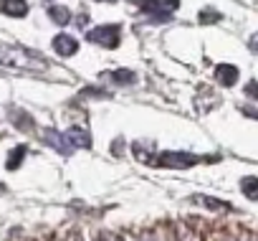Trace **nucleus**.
<instances>
[{
	"mask_svg": "<svg viewBox=\"0 0 258 241\" xmlns=\"http://www.w3.org/2000/svg\"><path fill=\"white\" fill-rule=\"evenodd\" d=\"M238 76H240V71H238V66H233V64H218V66H215V81H218L220 86H233V84L238 81Z\"/></svg>",
	"mask_w": 258,
	"mask_h": 241,
	"instance_id": "obj_8",
	"label": "nucleus"
},
{
	"mask_svg": "<svg viewBox=\"0 0 258 241\" xmlns=\"http://www.w3.org/2000/svg\"><path fill=\"white\" fill-rule=\"evenodd\" d=\"M225 241H233V238H225Z\"/></svg>",
	"mask_w": 258,
	"mask_h": 241,
	"instance_id": "obj_23",
	"label": "nucleus"
},
{
	"mask_svg": "<svg viewBox=\"0 0 258 241\" xmlns=\"http://www.w3.org/2000/svg\"><path fill=\"white\" fill-rule=\"evenodd\" d=\"M248 49H250L253 54H258V33H253V36H250V41H248Z\"/></svg>",
	"mask_w": 258,
	"mask_h": 241,
	"instance_id": "obj_19",
	"label": "nucleus"
},
{
	"mask_svg": "<svg viewBox=\"0 0 258 241\" xmlns=\"http://www.w3.org/2000/svg\"><path fill=\"white\" fill-rule=\"evenodd\" d=\"M142 241H152V238H150V236H145V238H142Z\"/></svg>",
	"mask_w": 258,
	"mask_h": 241,
	"instance_id": "obj_22",
	"label": "nucleus"
},
{
	"mask_svg": "<svg viewBox=\"0 0 258 241\" xmlns=\"http://www.w3.org/2000/svg\"><path fill=\"white\" fill-rule=\"evenodd\" d=\"M119 38H121V28L116 23H109V26H96L86 33V41L94 43V46H101V49H116L119 46Z\"/></svg>",
	"mask_w": 258,
	"mask_h": 241,
	"instance_id": "obj_4",
	"label": "nucleus"
},
{
	"mask_svg": "<svg viewBox=\"0 0 258 241\" xmlns=\"http://www.w3.org/2000/svg\"><path fill=\"white\" fill-rule=\"evenodd\" d=\"M99 79L106 81V84L129 86V84H135V81H137V74H135V71H129V69H116V71H101Z\"/></svg>",
	"mask_w": 258,
	"mask_h": 241,
	"instance_id": "obj_5",
	"label": "nucleus"
},
{
	"mask_svg": "<svg viewBox=\"0 0 258 241\" xmlns=\"http://www.w3.org/2000/svg\"><path fill=\"white\" fill-rule=\"evenodd\" d=\"M66 140H69V145L76 150V148H84V150H89L91 148V137H89V132L84 130V127H69L66 132Z\"/></svg>",
	"mask_w": 258,
	"mask_h": 241,
	"instance_id": "obj_9",
	"label": "nucleus"
},
{
	"mask_svg": "<svg viewBox=\"0 0 258 241\" xmlns=\"http://www.w3.org/2000/svg\"><path fill=\"white\" fill-rule=\"evenodd\" d=\"M11 119H13V125L23 132H31L33 130V117L26 114L23 109H11Z\"/></svg>",
	"mask_w": 258,
	"mask_h": 241,
	"instance_id": "obj_13",
	"label": "nucleus"
},
{
	"mask_svg": "<svg viewBox=\"0 0 258 241\" xmlns=\"http://www.w3.org/2000/svg\"><path fill=\"white\" fill-rule=\"evenodd\" d=\"M190 201L198 203V206H205V208H210V211H233L230 203H225V201H220V198H210V196H192Z\"/></svg>",
	"mask_w": 258,
	"mask_h": 241,
	"instance_id": "obj_12",
	"label": "nucleus"
},
{
	"mask_svg": "<svg viewBox=\"0 0 258 241\" xmlns=\"http://www.w3.org/2000/svg\"><path fill=\"white\" fill-rule=\"evenodd\" d=\"M0 66L13 69V71H28V74L48 71V61H46L43 54L31 51L26 46H13V43L0 46Z\"/></svg>",
	"mask_w": 258,
	"mask_h": 241,
	"instance_id": "obj_1",
	"label": "nucleus"
},
{
	"mask_svg": "<svg viewBox=\"0 0 258 241\" xmlns=\"http://www.w3.org/2000/svg\"><path fill=\"white\" fill-rule=\"evenodd\" d=\"M53 51H56L58 56H74V54L79 51V41H76L74 36H69V33H58V36L53 38Z\"/></svg>",
	"mask_w": 258,
	"mask_h": 241,
	"instance_id": "obj_7",
	"label": "nucleus"
},
{
	"mask_svg": "<svg viewBox=\"0 0 258 241\" xmlns=\"http://www.w3.org/2000/svg\"><path fill=\"white\" fill-rule=\"evenodd\" d=\"M26 145H18L16 150H11V155H8V163H6V168L8 170H18L21 168V163H23V158H26Z\"/></svg>",
	"mask_w": 258,
	"mask_h": 241,
	"instance_id": "obj_16",
	"label": "nucleus"
},
{
	"mask_svg": "<svg viewBox=\"0 0 258 241\" xmlns=\"http://www.w3.org/2000/svg\"><path fill=\"white\" fill-rule=\"evenodd\" d=\"M240 190H243V196H245L248 201H258V178L245 175V178L240 180Z\"/></svg>",
	"mask_w": 258,
	"mask_h": 241,
	"instance_id": "obj_15",
	"label": "nucleus"
},
{
	"mask_svg": "<svg viewBox=\"0 0 258 241\" xmlns=\"http://www.w3.org/2000/svg\"><path fill=\"white\" fill-rule=\"evenodd\" d=\"M243 114H248V117H253V119H258V109H250V107H243Z\"/></svg>",
	"mask_w": 258,
	"mask_h": 241,
	"instance_id": "obj_21",
	"label": "nucleus"
},
{
	"mask_svg": "<svg viewBox=\"0 0 258 241\" xmlns=\"http://www.w3.org/2000/svg\"><path fill=\"white\" fill-rule=\"evenodd\" d=\"M121 142H124L121 137H119V140H114V145H111V155H121V153H124V148H121Z\"/></svg>",
	"mask_w": 258,
	"mask_h": 241,
	"instance_id": "obj_18",
	"label": "nucleus"
},
{
	"mask_svg": "<svg viewBox=\"0 0 258 241\" xmlns=\"http://www.w3.org/2000/svg\"><path fill=\"white\" fill-rule=\"evenodd\" d=\"M200 21H203V23H215V21H220V13H213V11H203V13H200Z\"/></svg>",
	"mask_w": 258,
	"mask_h": 241,
	"instance_id": "obj_17",
	"label": "nucleus"
},
{
	"mask_svg": "<svg viewBox=\"0 0 258 241\" xmlns=\"http://www.w3.org/2000/svg\"><path fill=\"white\" fill-rule=\"evenodd\" d=\"M132 153L142 160V163H152V158L157 155V148L152 145V142H147V140H142V142H132Z\"/></svg>",
	"mask_w": 258,
	"mask_h": 241,
	"instance_id": "obj_11",
	"label": "nucleus"
},
{
	"mask_svg": "<svg viewBox=\"0 0 258 241\" xmlns=\"http://www.w3.org/2000/svg\"><path fill=\"white\" fill-rule=\"evenodd\" d=\"M0 13H6L11 18H23L28 16V3L26 0H0Z\"/></svg>",
	"mask_w": 258,
	"mask_h": 241,
	"instance_id": "obj_10",
	"label": "nucleus"
},
{
	"mask_svg": "<svg viewBox=\"0 0 258 241\" xmlns=\"http://www.w3.org/2000/svg\"><path fill=\"white\" fill-rule=\"evenodd\" d=\"M245 94H248V97H255V99H258V84H248V86H245Z\"/></svg>",
	"mask_w": 258,
	"mask_h": 241,
	"instance_id": "obj_20",
	"label": "nucleus"
},
{
	"mask_svg": "<svg viewBox=\"0 0 258 241\" xmlns=\"http://www.w3.org/2000/svg\"><path fill=\"white\" fill-rule=\"evenodd\" d=\"M43 142H46L48 148H53V150H58L61 155H71V153H74V148L69 145V140H66V135H61V132H56L53 127H48V130H43Z\"/></svg>",
	"mask_w": 258,
	"mask_h": 241,
	"instance_id": "obj_6",
	"label": "nucleus"
},
{
	"mask_svg": "<svg viewBox=\"0 0 258 241\" xmlns=\"http://www.w3.org/2000/svg\"><path fill=\"white\" fill-rule=\"evenodd\" d=\"M150 23H167L180 8V0H132Z\"/></svg>",
	"mask_w": 258,
	"mask_h": 241,
	"instance_id": "obj_2",
	"label": "nucleus"
},
{
	"mask_svg": "<svg viewBox=\"0 0 258 241\" xmlns=\"http://www.w3.org/2000/svg\"><path fill=\"white\" fill-rule=\"evenodd\" d=\"M203 160H205V158H200V155L170 150V153H157L150 165H155V168H177V170H185V168H192V165H198V163H203Z\"/></svg>",
	"mask_w": 258,
	"mask_h": 241,
	"instance_id": "obj_3",
	"label": "nucleus"
},
{
	"mask_svg": "<svg viewBox=\"0 0 258 241\" xmlns=\"http://www.w3.org/2000/svg\"><path fill=\"white\" fill-rule=\"evenodd\" d=\"M48 18L58 26H66V23H71V11L63 6H48Z\"/></svg>",
	"mask_w": 258,
	"mask_h": 241,
	"instance_id": "obj_14",
	"label": "nucleus"
}]
</instances>
